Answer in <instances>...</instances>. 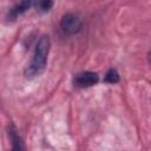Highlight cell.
I'll list each match as a JSON object with an SVG mask.
<instances>
[{
  "label": "cell",
  "instance_id": "3957f363",
  "mask_svg": "<svg viewBox=\"0 0 151 151\" xmlns=\"http://www.w3.org/2000/svg\"><path fill=\"white\" fill-rule=\"evenodd\" d=\"M98 80H99V76L96 72L85 71V72H80L76 74L73 83H74V86L84 88V87H90V86L96 85Z\"/></svg>",
  "mask_w": 151,
  "mask_h": 151
},
{
  "label": "cell",
  "instance_id": "8992f818",
  "mask_svg": "<svg viewBox=\"0 0 151 151\" xmlns=\"http://www.w3.org/2000/svg\"><path fill=\"white\" fill-rule=\"evenodd\" d=\"M105 81L109 84H116L119 81V73L117 72V70L111 68L107 71L106 76H105Z\"/></svg>",
  "mask_w": 151,
  "mask_h": 151
},
{
  "label": "cell",
  "instance_id": "ba28073f",
  "mask_svg": "<svg viewBox=\"0 0 151 151\" xmlns=\"http://www.w3.org/2000/svg\"><path fill=\"white\" fill-rule=\"evenodd\" d=\"M149 61H150V64H151V52H150V54H149Z\"/></svg>",
  "mask_w": 151,
  "mask_h": 151
},
{
  "label": "cell",
  "instance_id": "6da1fadb",
  "mask_svg": "<svg viewBox=\"0 0 151 151\" xmlns=\"http://www.w3.org/2000/svg\"><path fill=\"white\" fill-rule=\"evenodd\" d=\"M50 47H51V41L48 35H41L37 42L32 60L25 70V76L27 78H33L35 76H39L45 70Z\"/></svg>",
  "mask_w": 151,
  "mask_h": 151
},
{
  "label": "cell",
  "instance_id": "5b68a950",
  "mask_svg": "<svg viewBox=\"0 0 151 151\" xmlns=\"http://www.w3.org/2000/svg\"><path fill=\"white\" fill-rule=\"evenodd\" d=\"M9 133H11V139H12V151H22V145H21L20 138L17 134L14 127H12L9 130Z\"/></svg>",
  "mask_w": 151,
  "mask_h": 151
},
{
  "label": "cell",
  "instance_id": "52a82bcc",
  "mask_svg": "<svg viewBox=\"0 0 151 151\" xmlns=\"http://www.w3.org/2000/svg\"><path fill=\"white\" fill-rule=\"evenodd\" d=\"M52 6H53V2L52 1H40L37 5V7L39 8L40 12H47V11H50V8Z\"/></svg>",
  "mask_w": 151,
  "mask_h": 151
},
{
  "label": "cell",
  "instance_id": "7a4b0ae2",
  "mask_svg": "<svg viewBox=\"0 0 151 151\" xmlns=\"http://www.w3.org/2000/svg\"><path fill=\"white\" fill-rule=\"evenodd\" d=\"M83 27V20L78 14L66 13L60 20V28L66 34H76Z\"/></svg>",
  "mask_w": 151,
  "mask_h": 151
},
{
  "label": "cell",
  "instance_id": "277c9868",
  "mask_svg": "<svg viewBox=\"0 0 151 151\" xmlns=\"http://www.w3.org/2000/svg\"><path fill=\"white\" fill-rule=\"evenodd\" d=\"M32 2L31 1H21L19 4H17L14 7H12L8 12V18L11 19H15L18 15H20L21 13H24L25 11H27L31 7Z\"/></svg>",
  "mask_w": 151,
  "mask_h": 151
}]
</instances>
